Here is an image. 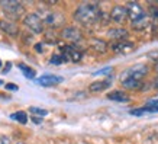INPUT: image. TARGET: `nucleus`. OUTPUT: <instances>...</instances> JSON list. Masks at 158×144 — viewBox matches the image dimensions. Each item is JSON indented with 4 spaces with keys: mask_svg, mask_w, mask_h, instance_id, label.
Here are the masks:
<instances>
[{
    "mask_svg": "<svg viewBox=\"0 0 158 144\" xmlns=\"http://www.w3.org/2000/svg\"><path fill=\"white\" fill-rule=\"evenodd\" d=\"M110 85H112V82H110L109 79H105V80H97V82H93L90 86H89V90H90L91 93L103 92V90H106L107 87H110Z\"/></svg>",
    "mask_w": 158,
    "mask_h": 144,
    "instance_id": "nucleus-14",
    "label": "nucleus"
},
{
    "mask_svg": "<svg viewBox=\"0 0 158 144\" xmlns=\"http://www.w3.org/2000/svg\"><path fill=\"white\" fill-rule=\"evenodd\" d=\"M10 137L9 135H6V134H2L0 135V144H10Z\"/></svg>",
    "mask_w": 158,
    "mask_h": 144,
    "instance_id": "nucleus-24",
    "label": "nucleus"
},
{
    "mask_svg": "<svg viewBox=\"0 0 158 144\" xmlns=\"http://www.w3.org/2000/svg\"><path fill=\"white\" fill-rule=\"evenodd\" d=\"M60 54H61L65 61L71 63H78L83 58V51L76 45H62L60 48Z\"/></svg>",
    "mask_w": 158,
    "mask_h": 144,
    "instance_id": "nucleus-7",
    "label": "nucleus"
},
{
    "mask_svg": "<svg viewBox=\"0 0 158 144\" xmlns=\"http://www.w3.org/2000/svg\"><path fill=\"white\" fill-rule=\"evenodd\" d=\"M110 50L118 54H126L134 51L135 45L134 42H131L128 39H125V41H113V42H110Z\"/></svg>",
    "mask_w": 158,
    "mask_h": 144,
    "instance_id": "nucleus-9",
    "label": "nucleus"
},
{
    "mask_svg": "<svg viewBox=\"0 0 158 144\" xmlns=\"http://www.w3.org/2000/svg\"><path fill=\"white\" fill-rule=\"evenodd\" d=\"M35 50H36L38 53H42V44H36V45H35Z\"/></svg>",
    "mask_w": 158,
    "mask_h": 144,
    "instance_id": "nucleus-28",
    "label": "nucleus"
},
{
    "mask_svg": "<svg viewBox=\"0 0 158 144\" xmlns=\"http://www.w3.org/2000/svg\"><path fill=\"white\" fill-rule=\"evenodd\" d=\"M107 37H110L113 41H125L129 37V32L125 28H113L107 31Z\"/></svg>",
    "mask_w": 158,
    "mask_h": 144,
    "instance_id": "nucleus-13",
    "label": "nucleus"
},
{
    "mask_svg": "<svg viewBox=\"0 0 158 144\" xmlns=\"http://www.w3.org/2000/svg\"><path fill=\"white\" fill-rule=\"evenodd\" d=\"M126 12H128V18L131 19L132 24H136V22H141V20L147 19L148 16L145 13V10L142 9V6L136 3V2H129L126 3Z\"/></svg>",
    "mask_w": 158,
    "mask_h": 144,
    "instance_id": "nucleus-5",
    "label": "nucleus"
},
{
    "mask_svg": "<svg viewBox=\"0 0 158 144\" xmlns=\"http://www.w3.org/2000/svg\"><path fill=\"white\" fill-rule=\"evenodd\" d=\"M61 37L71 44H78L83 39V32L76 26H67L62 29Z\"/></svg>",
    "mask_w": 158,
    "mask_h": 144,
    "instance_id": "nucleus-8",
    "label": "nucleus"
},
{
    "mask_svg": "<svg viewBox=\"0 0 158 144\" xmlns=\"http://www.w3.org/2000/svg\"><path fill=\"white\" fill-rule=\"evenodd\" d=\"M49 63H51V64H55V66H60V64H62V63H65V60H64V57H62L60 53H55V54L51 55Z\"/></svg>",
    "mask_w": 158,
    "mask_h": 144,
    "instance_id": "nucleus-20",
    "label": "nucleus"
},
{
    "mask_svg": "<svg viewBox=\"0 0 158 144\" xmlns=\"http://www.w3.org/2000/svg\"><path fill=\"white\" fill-rule=\"evenodd\" d=\"M23 25L34 34H42L45 29V25L38 13H28L23 18Z\"/></svg>",
    "mask_w": 158,
    "mask_h": 144,
    "instance_id": "nucleus-6",
    "label": "nucleus"
},
{
    "mask_svg": "<svg viewBox=\"0 0 158 144\" xmlns=\"http://www.w3.org/2000/svg\"><path fill=\"white\" fill-rule=\"evenodd\" d=\"M0 7L5 12V15L9 18V20H16L20 19L25 13V6L20 2L16 0H2L0 2Z\"/></svg>",
    "mask_w": 158,
    "mask_h": 144,
    "instance_id": "nucleus-2",
    "label": "nucleus"
},
{
    "mask_svg": "<svg viewBox=\"0 0 158 144\" xmlns=\"http://www.w3.org/2000/svg\"><path fill=\"white\" fill-rule=\"evenodd\" d=\"M64 79H62L61 76H55V74H44V76L38 77L36 79V83H38L39 86H57V85H60V83L62 82Z\"/></svg>",
    "mask_w": 158,
    "mask_h": 144,
    "instance_id": "nucleus-11",
    "label": "nucleus"
},
{
    "mask_svg": "<svg viewBox=\"0 0 158 144\" xmlns=\"http://www.w3.org/2000/svg\"><path fill=\"white\" fill-rule=\"evenodd\" d=\"M10 118H12L13 121L20 122V124H26V122H28V115H26V112H25V111H18V112H13V114L10 115Z\"/></svg>",
    "mask_w": 158,
    "mask_h": 144,
    "instance_id": "nucleus-19",
    "label": "nucleus"
},
{
    "mask_svg": "<svg viewBox=\"0 0 158 144\" xmlns=\"http://www.w3.org/2000/svg\"><path fill=\"white\" fill-rule=\"evenodd\" d=\"M110 73H112V67H106V68H102V70L96 72L94 74H97V76H100V74H110Z\"/></svg>",
    "mask_w": 158,
    "mask_h": 144,
    "instance_id": "nucleus-25",
    "label": "nucleus"
},
{
    "mask_svg": "<svg viewBox=\"0 0 158 144\" xmlns=\"http://www.w3.org/2000/svg\"><path fill=\"white\" fill-rule=\"evenodd\" d=\"M90 48L93 50V51H96V53H106L107 51V48H109V45H107V42L106 41H103V39H99V38H93L90 39Z\"/></svg>",
    "mask_w": 158,
    "mask_h": 144,
    "instance_id": "nucleus-15",
    "label": "nucleus"
},
{
    "mask_svg": "<svg viewBox=\"0 0 158 144\" xmlns=\"http://www.w3.org/2000/svg\"><path fill=\"white\" fill-rule=\"evenodd\" d=\"M29 111L34 114V115H38V116H45L48 114V111L47 109H41V108H36V106H31Z\"/></svg>",
    "mask_w": 158,
    "mask_h": 144,
    "instance_id": "nucleus-21",
    "label": "nucleus"
},
{
    "mask_svg": "<svg viewBox=\"0 0 158 144\" xmlns=\"http://www.w3.org/2000/svg\"><path fill=\"white\" fill-rule=\"evenodd\" d=\"M149 12H151V18L152 19H158V6H155L154 3H151V6H149Z\"/></svg>",
    "mask_w": 158,
    "mask_h": 144,
    "instance_id": "nucleus-22",
    "label": "nucleus"
},
{
    "mask_svg": "<svg viewBox=\"0 0 158 144\" xmlns=\"http://www.w3.org/2000/svg\"><path fill=\"white\" fill-rule=\"evenodd\" d=\"M32 121H34L35 124H41L42 118H41V116H32Z\"/></svg>",
    "mask_w": 158,
    "mask_h": 144,
    "instance_id": "nucleus-27",
    "label": "nucleus"
},
{
    "mask_svg": "<svg viewBox=\"0 0 158 144\" xmlns=\"http://www.w3.org/2000/svg\"><path fill=\"white\" fill-rule=\"evenodd\" d=\"M107 99H110V101H115V102H129L131 98L125 92L122 90H113L110 92L109 95H107Z\"/></svg>",
    "mask_w": 158,
    "mask_h": 144,
    "instance_id": "nucleus-16",
    "label": "nucleus"
},
{
    "mask_svg": "<svg viewBox=\"0 0 158 144\" xmlns=\"http://www.w3.org/2000/svg\"><path fill=\"white\" fill-rule=\"evenodd\" d=\"M102 18L99 3H81L74 12V19L78 24L93 25Z\"/></svg>",
    "mask_w": 158,
    "mask_h": 144,
    "instance_id": "nucleus-1",
    "label": "nucleus"
},
{
    "mask_svg": "<svg viewBox=\"0 0 158 144\" xmlns=\"http://www.w3.org/2000/svg\"><path fill=\"white\" fill-rule=\"evenodd\" d=\"M147 105L158 108V96H157V98H151V99H148V101H147Z\"/></svg>",
    "mask_w": 158,
    "mask_h": 144,
    "instance_id": "nucleus-23",
    "label": "nucleus"
},
{
    "mask_svg": "<svg viewBox=\"0 0 158 144\" xmlns=\"http://www.w3.org/2000/svg\"><path fill=\"white\" fill-rule=\"evenodd\" d=\"M152 87H154V89H158V77H155V79H154Z\"/></svg>",
    "mask_w": 158,
    "mask_h": 144,
    "instance_id": "nucleus-29",
    "label": "nucleus"
},
{
    "mask_svg": "<svg viewBox=\"0 0 158 144\" xmlns=\"http://www.w3.org/2000/svg\"><path fill=\"white\" fill-rule=\"evenodd\" d=\"M3 83H5V82H3V80H0V86H2V85H3Z\"/></svg>",
    "mask_w": 158,
    "mask_h": 144,
    "instance_id": "nucleus-31",
    "label": "nucleus"
},
{
    "mask_svg": "<svg viewBox=\"0 0 158 144\" xmlns=\"http://www.w3.org/2000/svg\"><path fill=\"white\" fill-rule=\"evenodd\" d=\"M157 68H158V66H157Z\"/></svg>",
    "mask_w": 158,
    "mask_h": 144,
    "instance_id": "nucleus-33",
    "label": "nucleus"
},
{
    "mask_svg": "<svg viewBox=\"0 0 158 144\" xmlns=\"http://www.w3.org/2000/svg\"><path fill=\"white\" fill-rule=\"evenodd\" d=\"M6 89H9V90H18V86L16 85H6Z\"/></svg>",
    "mask_w": 158,
    "mask_h": 144,
    "instance_id": "nucleus-26",
    "label": "nucleus"
},
{
    "mask_svg": "<svg viewBox=\"0 0 158 144\" xmlns=\"http://www.w3.org/2000/svg\"><path fill=\"white\" fill-rule=\"evenodd\" d=\"M39 15V18L42 19L44 25H47L49 28H60L65 24V18L61 12L57 10H42Z\"/></svg>",
    "mask_w": 158,
    "mask_h": 144,
    "instance_id": "nucleus-3",
    "label": "nucleus"
},
{
    "mask_svg": "<svg viewBox=\"0 0 158 144\" xmlns=\"http://www.w3.org/2000/svg\"><path fill=\"white\" fill-rule=\"evenodd\" d=\"M18 67L22 70V74H23L26 79H35V76H36V72H35L32 67H29L28 64L19 63V64H18Z\"/></svg>",
    "mask_w": 158,
    "mask_h": 144,
    "instance_id": "nucleus-18",
    "label": "nucleus"
},
{
    "mask_svg": "<svg viewBox=\"0 0 158 144\" xmlns=\"http://www.w3.org/2000/svg\"><path fill=\"white\" fill-rule=\"evenodd\" d=\"M152 112H158V108L145 105V106H142V108H139V109H131L129 111L131 115H135V116H139V115H142V114H152Z\"/></svg>",
    "mask_w": 158,
    "mask_h": 144,
    "instance_id": "nucleus-17",
    "label": "nucleus"
},
{
    "mask_svg": "<svg viewBox=\"0 0 158 144\" xmlns=\"http://www.w3.org/2000/svg\"><path fill=\"white\" fill-rule=\"evenodd\" d=\"M0 67H2V60H0Z\"/></svg>",
    "mask_w": 158,
    "mask_h": 144,
    "instance_id": "nucleus-32",
    "label": "nucleus"
},
{
    "mask_svg": "<svg viewBox=\"0 0 158 144\" xmlns=\"http://www.w3.org/2000/svg\"><path fill=\"white\" fill-rule=\"evenodd\" d=\"M15 144H25L23 141H18V143H15Z\"/></svg>",
    "mask_w": 158,
    "mask_h": 144,
    "instance_id": "nucleus-30",
    "label": "nucleus"
},
{
    "mask_svg": "<svg viewBox=\"0 0 158 144\" xmlns=\"http://www.w3.org/2000/svg\"><path fill=\"white\" fill-rule=\"evenodd\" d=\"M126 18H128V12H126L125 6H113V9L110 10V19L116 22V24H123Z\"/></svg>",
    "mask_w": 158,
    "mask_h": 144,
    "instance_id": "nucleus-10",
    "label": "nucleus"
},
{
    "mask_svg": "<svg viewBox=\"0 0 158 144\" xmlns=\"http://www.w3.org/2000/svg\"><path fill=\"white\" fill-rule=\"evenodd\" d=\"M147 74H148V66H145V64H135L132 67L126 68V70L120 74V82H122V80H136V82H142Z\"/></svg>",
    "mask_w": 158,
    "mask_h": 144,
    "instance_id": "nucleus-4",
    "label": "nucleus"
},
{
    "mask_svg": "<svg viewBox=\"0 0 158 144\" xmlns=\"http://www.w3.org/2000/svg\"><path fill=\"white\" fill-rule=\"evenodd\" d=\"M0 29L5 34L10 35V37H16V35L19 34V28H18L16 22L9 20V19H0Z\"/></svg>",
    "mask_w": 158,
    "mask_h": 144,
    "instance_id": "nucleus-12",
    "label": "nucleus"
}]
</instances>
